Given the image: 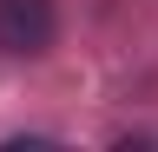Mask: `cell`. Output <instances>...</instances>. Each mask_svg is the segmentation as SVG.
Returning <instances> with one entry per match:
<instances>
[{"label": "cell", "mask_w": 158, "mask_h": 152, "mask_svg": "<svg viewBox=\"0 0 158 152\" xmlns=\"http://www.w3.org/2000/svg\"><path fill=\"white\" fill-rule=\"evenodd\" d=\"M0 46L46 53L53 46V0H0Z\"/></svg>", "instance_id": "1"}]
</instances>
